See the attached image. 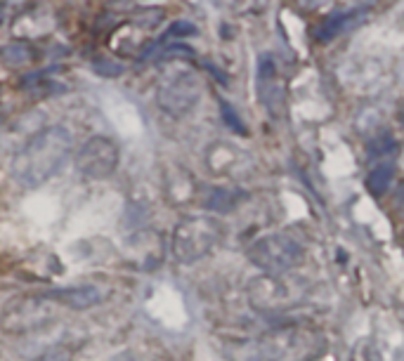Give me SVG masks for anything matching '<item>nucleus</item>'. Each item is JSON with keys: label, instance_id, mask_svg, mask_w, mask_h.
Segmentation results:
<instances>
[{"label": "nucleus", "instance_id": "1a4fd4ad", "mask_svg": "<svg viewBox=\"0 0 404 361\" xmlns=\"http://www.w3.org/2000/svg\"><path fill=\"white\" fill-rule=\"evenodd\" d=\"M357 15V12H345V15H336L333 19H329L326 26L322 29V38H333L338 36L341 31H345L350 24H353V17Z\"/></svg>", "mask_w": 404, "mask_h": 361}, {"label": "nucleus", "instance_id": "423d86ee", "mask_svg": "<svg viewBox=\"0 0 404 361\" xmlns=\"http://www.w3.org/2000/svg\"><path fill=\"white\" fill-rule=\"evenodd\" d=\"M300 257V246L286 236H267L260 238L258 243L251 248V260L258 267L267 271H281L288 269L293 262H298Z\"/></svg>", "mask_w": 404, "mask_h": 361}, {"label": "nucleus", "instance_id": "9d476101", "mask_svg": "<svg viewBox=\"0 0 404 361\" xmlns=\"http://www.w3.org/2000/svg\"><path fill=\"white\" fill-rule=\"evenodd\" d=\"M194 33H197V26H194V24H190V22H175V24H171V29L166 31L164 43H166V40H173V38L194 36Z\"/></svg>", "mask_w": 404, "mask_h": 361}, {"label": "nucleus", "instance_id": "0eeeda50", "mask_svg": "<svg viewBox=\"0 0 404 361\" xmlns=\"http://www.w3.org/2000/svg\"><path fill=\"white\" fill-rule=\"evenodd\" d=\"M50 302L66 305L71 310H87L99 300V293L92 286H78V288H57L45 295Z\"/></svg>", "mask_w": 404, "mask_h": 361}, {"label": "nucleus", "instance_id": "f257e3e1", "mask_svg": "<svg viewBox=\"0 0 404 361\" xmlns=\"http://www.w3.org/2000/svg\"><path fill=\"white\" fill-rule=\"evenodd\" d=\"M73 140L69 130L59 126L45 128L36 137H31L22 147V152L12 161V177L26 189H33L48 182L52 175L59 173L66 159L71 156Z\"/></svg>", "mask_w": 404, "mask_h": 361}, {"label": "nucleus", "instance_id": "f8f14e48", "mask_svg": "<svg viewBox=\"0 0 404 361\" xmlns=\"http://www.w3.org/2000/svg\"><path fill=\"white\" fill-rule=\"evenodd\" d=\"M38 361H66V352L64 350H52L48 354H43Z\"/></svg>", "mask_w": 404, "mask_h": 361}, {"label": "nucleus", "instance_id": "9b49d317", "mask_svg": "<svg viewBox=\"0 0 404 361\" xmlns=\"http://www.w3.org/2000/svg\"><path fill=\"white\" fill-rule=\"evenodd\" d=\"M220 106H222V118H225V123L232 128V130H237V133H246L244 130V123L239 121V116L234 114V109L230 104H225V102H220Z\"/></svg>", "mask_w": 404, "mask_h": 361}, {"label": "nucleus", "instance_id": "39448f33", "mask_svg": "<svg viewBox=\"0 0 404 361\" xmlns=\"http://www.w3.org/2000/svg\"><path fill=\"white\" fill-rule=\"evenodd\" d=\"M199 97H201V85L197 76L194 73H180V76H173L159 87L157 102L166 114L185 116L197 106Z\"/></svg>", "mask_w": 404, "mask_h": 361}, {"label": "nucleus", "instance_id": "6e6552de", "mask_svg": "<svg viewBox=\"0 0 404 361\" xmlns=\"http://www.w3.org/2000/svg\"><path fill=\"white\" fill-rule=\"evenodd\" d=\"M390 180H393V166H388V163L386 166H376L367 177V187H369V192L379 196L388 189Z\"/></svg>", "mask_w": 404, "mask_h": 361}, {"label": "nucleus", "instance_id": "20e7f679", "mask_svg": "<svg viewBox=\"0 0 404 361\" xmlns=\"http://www.w3.org/2000/svg\"><path fill=\"white\" fill-rule=\"evenodd\" d=\"M52 319L50 300L48 298H17L5 307L0 326L8 333H29L45 326Z\"/></svg>", "mask_w": 404, "mask_h": 361}, {"label": "nucleus", "instance_id": "f03ea898", "mask_svg": "<svg viewBox=\"0 0 404 361\" xmlns=\"http://www.w3.org/2000/svg\"><path fill=\"white\" fill-rule=\"evenodd\" d=\"M222 229L208 217H187L173 231V253L180 262H197L220 241Z\"/></svg>", "mask_w": 404, "mask_h": 361}, {"label": "nucleus", "instance_id": "7ed1b4c3", "mask_svg": "<svg viewBox=\"0 0 404 361\" xmlns=\"http://www.w3.org/2000/svg\"><path fill=\"white\" fill-rule=\"evenodd\" d=\"M118 168V145L109 137H90L76 154V170L87 180H106Z\"/></svg>", "mask_w": 404, "mask_h": 361}]
</instances>
